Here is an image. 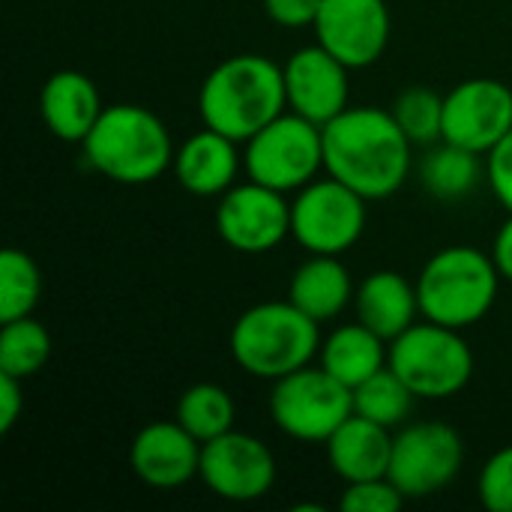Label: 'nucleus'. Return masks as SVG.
<instances>
[{
    "instance_id": "1",
    "label": "nucleus",
    "mask_w": 512,
    "mask_h": 512,
    "mask_svg": "<svg viewBox=\"0 0 512 512\" xmlns=\"http://www.w3.org/2000/svg\"><path fill=\"white\" fill-rule=\"evenodd\" d=\"M324 132V168L366 201L396 195L411 171V138L390 111L360 105L345 108Z\"/></svg>"
},
{
    "instance_id": "2",
    "label": "nucleus",
    "mask_w": 512,
    "mask_h": 512,
    "mask_svg": "<svg viewBox=\"0 0 512 512\" xmlns=\"http://www.w3.org/2000/svg\"><path fill=\"white\" fill-rule=\"evenodd\" d=\"M288 105L285 69L261 54L222 60L201 84L198 111L207 129L234 141H249Z\"/></svg>"
},
{
    "instance_id": "3",
    "label": "nucleus",
    "mask_w": 512,
    "mask_h": 512,
    "mask_svg": "<svg viewBox=\"0 0 512 512\" xmlns=\"http://www.w3.org/2000/svg\"><path fill=\"white\" fill-rule=\"evenodd\" d=\"M84 159L108 180L141 186L159 180L174 165L168 126L144 105H108L84 138Z\"/></svg>"
},
{
    "instance_id": "4",
    "label": "nucleus",
    "mask_w": 512,
    "mask_h": 512,
    "mask_svg": "<svg viewBox=\"0 0 512 512\" xmlns=\"http://www.w3.org/2000/svg\"><path fill=\"white\" fill-rule=\"evenodd\" d=\"M234 363L264 381H279L303 366L321 351L318 321L300 312L291 300L258 303L246 309L231 330Z\"/></svg>"
},
{
    "instance_id": "5",
    "label": "nucleus",
    "mask_w": 512,
    "mask_h": 512,
    "mask_svg": "<svg viewBox=\"0 0 512 512\" xmlns=\"http://www.w3.org/2000/svg\"><path fill=\"white\" fill-rule=\"evenodd\" d=\"M501 279L492 255H483L474 246H447L426 261L417 279L420 315L465 330L489 315Z\"/></svg>"
},
{
    "instance_id": "6",
    "label": "nucleus",
    "mask_w": 512,
    "mask_h": 512,
    "mask_svg": "<svg viewBox=\"0 0 512 512\" xmlns=\"http://www.w3.org/2000/svg\"><path fill=\"white\" fill-rule=\"evenodd\" d=\"M387 366L417 399H450L471 384L474 354L456 327L426 321L411 324L390 342Z\"/></svg>"
},
{
    "instance_id": "7",
    "label": "nucleus",
    "mask_w": 512,
    "mask_h": 512,
    "mask_svg": "<svg viewBox=\"0 0 512 512\" xmlns=\"http://www.w3.org/2000/svg\"><path fill=\"white\" fill-rule=\"evenodd\" d=\"M243 168L255 183L276 192H297L324 168V132L297 111H282L246 141Z\"/></svg>"
},
{
    "instance_id": "8",
    "label": "nucleus",
    "mask_w": 512,
    "mask_h": 512,
    "mask_svg": "<svg viewBox=\"0 0 512 512\" xmlns=\"http://www.w3.org/2000/svg\"><path fill=\"white\" fill-rule=\"evenodd\" d=\"M273 423L303 444H327V438L354 414V390L333 378L324 366H303L279 381L270 393Z\"/></svg>"
},
{
    "instance_id": "9",
    "label": "nucleus",
    "mask_w": 512,
    "mask_h": 512,
    "mask_svg": "<svg viewBox=\"0 0 512 512\" xmlns=\"http://www.w3.org/2000/svg\"><path fill=\"white\" fill-rule=\"evenodd\" d=\"M366 228V198L336 177L312 180L291 201V237L309 255H342Z\"/></svg>"
},
{
    "instance_id": "10",
    "label": "nucleus",
    "mask_w": 512,
    "mask_h": 512,
    "mask_svg": "<svg viewBox=\"0 0 512 512\" xmlns=\"http://www.w3.org/2000/svg\"><path fill=\"white\" fill-rule=\"evenodd\" d=\"M465 462L462 438L447 423H414L393 438L390 480L405 498H429L447 489Z\"/></svg>"
},
{
    "instance_id": "11",
    "label": "nucleus",
    "mask_w": 512,
    "mask_h": 512,
    "mask_svg": "<svg viewBox=\"0 0 512 512\" xmlns=\"http://www.w3.org/2000/svg\"><path fill=\"white\" fill-rule=\"evenodd\" d=\"M216 231L234 252H273L291 234V204L285 201V192H276L255 180L231 186L219 198Z\"/></svg>"
},
{
    "instance_id": "12",
    "label": "nucleus",
    "mask_w": 512,
    "mask_h": 512,
    "mask_svg": "<svg viewBox=\"0 0 512 512\" xmlns=\"http://www.w3.org/2000/svg\"><path fill=\"white\" fill-rule=\"evenodd\" d=\"M204 486L234 504H249L264 498L276 483V459L264 441L246 432H225L201 444Z\"/></svg>"
},
{
    "instance_id": "13",
    "label": "nucleus",
    "mask_w": 512,
    "mask_h": 512,
    "mask_svg": "<svg viewBox=\"0 0 512 512\" xmlns=\"http://www.w3.org/2000/svg\"><path fill=\"white\" fill-rule=\"evenodd\" d=\"M512 129V90L498 78H468L444 96V138L489 153Z\"/></svg>"
},
{
    "instance_id": "14",
    "label": "nucleus",
    "mask_w": 512,
    "mask_h": 512,
    "mask_svg": "<svg viewBox=\"0 0 512 512\" xmlns=\"http://www.w3.org/2000/svg\"><path fill=\"white\" fill-rule=\"evenodd\" d=\"M312 27L318 42L348 69H366L387 51L390 9L384 0H321Z\"/></svg>"
},
{
    "instance_id": "15",
    "label": "nucleus",
    "mask_w": 512,
    "mask_h": 512,
    "mask_svg": "<svg viewBox=\"0 0 512 512\" xmlns=\"http://www.w3.org/2000/svg\"><path fill=\"white\" fill-rule=\"evenodd\" d=\"M282 69L288 105L300 117L324 126L348 108V66L321 42L294 51Z\"/></svg>"
},
{
    "instance_id": "16",
    "label": "nucleus",
    "mask_w": 512,
    "mask_h": 512,
    "mask_svg": "<svg viewBox=\"0 0 512 512\" xmlns=\"http://www.w3.org/2000/svg\"><path fill=\"white\" fill-rule=\"evenodd\" d=\"M129 465L144 486L171 492L198 477L201 441L192 438L180 423H150L135 435Z\"/></svg>"
},
{
    "instance_id": "17",
    "label": "nucleus",
    "mask_w": 512,
    "mask_h": 512,
    "mask_svg": "<svg viewBox=\"0 0 512 512\" xmlns=\"http://www.w3.org/2000/svg\"><path fill=\"white\" fill-rule=\"evenodd\" d=\"M39 111L51 135L69 144H84L105 105L93 78L75 69H60L42 84Z\"/></svg>"
},
{
    "instance_id": "18",
    "label": "nucleus",
    "mask_w": 512,
    "mask_h": 512,
    "mask_svg": "<svg viewBox=\"0 0 512 512\" xmlns=\"http://www.w3.org/2000/svg\"><path fill=\"white\" fill-rule=\"evenodd\" d=\"M237 171H240L237 141L207 126L192 138H186L183 147L174 153L177 183L201 198L225 195L234 186Z\"/></svg>"
},
{
    "instance_id": "19",
    "label": "nucleus",
    "mask_w": 512,
    "mask_h": 512,
    "mask_svg": "<svg viewBox=\"0 0 512 512\" xmlns=\"http://www.w3.org/2000/svg\"><path fill=\"white\" fill-rule=\"evenodd\" d=\"M393 438L390 429L372 423L360 414H351L330 438H327V459L336 477L345 483L378 480L390 474Z\"/></svg>"
},
{
    "instance_id": "20",
    "label": "nucleus",
    "mask_w": 512,
    "mask_h": 512,
    "mask_svg": "<svg viewBox=\"0 0 512 512\" xmlns=\"http://www.w3.org/2000/svg\"><path fill=\"white\" fill-rule=\"evenodd\" d=\"M357 318L366 324L372 333H378L384 342H393L402 336L417 312H420V297L417 285H411L402 273L396 270H378L372 273L360 291H357Z\"/></svg>"
},
{
    "instance_id": "21",
    "label": "nucleus",
    "mask_w": 512,
    "mask_h": 512,
    "mask_svg": "<svg viewBox=\"0 0 512 512\" xmlns=\"http://www.w3.org/2000/svg\"><path fill=\"white\" fill-rule=\"evenodd\" d=\"M351 297L354 285L339 255H312L297 267L288 285V300L318 324L336 318L351 303Z\"/></svg>"
},
{
    "instance_id": "22",
    "label": "nucleus",
    "mask_w": 512,
    "mask_h": 512,
    "mask_svg": "<svg viewBox=\"0 0 512 512\" xmlns=\"http://www.w3.org/2000/svg\"><path fill=\"white\" fill-rule=\"evenodd\" d=\"M390 345L366 324H345L321 342V366L345 387H360L387 366Z\"/></svg>"
},
{
    "instance_id": "23",
    "label": "nucleus",
    "mask_w": 512,
    "mask_h": 512,
    "mask_svg": "<svg viewBox=\"0 0 512 512\" xmlns=\"http://www.w3.org/2000/svg\"><path fill=\"white\" fill-rule=\"evenodd\" d=\"M423 186L441 201L465 198L480 180V153L441 141L423 162Z\"/></svg>"
},
{
    "instance_id": "24",
    "label": "nucleus",
    "mask_w": 512,
    "mask_h": 512,
    "mask_svg": "<svg viewBox=\"0 0 512 512\" xmlns=\"http://www.w3.org/2000/svg\"><path fill=\"white\" fill-rule=\"evenodd\" d=\"M48 357H51V333L30 315L18 321H6L0 327V375L27 381L45 369Z\"/></svg>"
},
{
    "instance_id": "25",
    "label": "nucleus",
    "mask_w": 512,
    "mask_h": 512,
    "mask_svg": "<svg viewBox=\"0 0 512 512\" xmlns=\"http://www.w3.org/2000/svg\"><path fill=\"white\" fill-rule=\"evenodd\" d=\"M177 423L201 444L231 432L234 399L219 384H192L177 402Z\"/></svg>"
},
{
    "instance_id": "26",
    "label": "nucleus",
    "mask_w": 512,
    "mask_h": 512,
    "mask_svg": "<svg viewBox=\"0 0 512 512\" xmlns=\"http://www.w3.org/2000/svg\"><path fill=\"white\" fill-rule=\"evenodd\" d=\"M414 399L417 396L411 393V387L390 366H384L360 387H354V414L393 429L411 414Z\"/></svg>"
},
{
    "instance_id": "27",
    "label": "nucleus",
    "mask_w": 512,
    "mask_h": 512,
    "mask_svg": "<svg viewBox=\"0 0 512 512\" xmlns=\"http://www.w3.org/2000/svg\"><path fill=\"white\" fill-rule=\"evenodd\" d=\"M42 294V276L36 261L21 249H3L0 255V321L27 318Z\"/></svg>"
},
{
    "instance_id": "28",
    "label": "nucleus",
    "mask_w": 512,
    "mask_h": 512,
    "mask_svg": "<svg viewBox=\"0 0 512 512\" xmlns=\"http://www.w3.org/2000/svg\"><path fill=\"white\" fill-rule=\"evenodd\" d=\"M411 144H432L444 138V96L426 87H408L396 96L393 111Z\"/></svg>"
},
{
    "instance_id": "29",
    "label": "nucleus",
    "mask_w": 512,
    "mask_h": 512,
    "mask_svg": "<svg viewBox=\"0 0 512 512\" xmlns=\"http://www.w3.org/2000/svg\"><path fill=\"white\" fill-rule=\"evenodd\" d=\"M408 498L393 486L390 477L348 483L339 507L345 512H396Z\"/></svg>"
},
{
    "instance_id": "30",
    "label": "nucleus",
    "mask_w": 512,
    "mask_h": 512,
    "mask_svg": "<svg viewBox=\"0 0 512 512\" xmlns=\"http://www.w3.org/2000/svg\"><path fill=\"white\" fill-rule=\"evenodd\" d=\"M480 501L489 512H512V444L489 456L480 471Z\"/></svg>"
},
{
    "instance_id": "31",
    "label": "nucleus",
    "mask_w": 512,
    "mask_h": 512,
    "mask_svg": "<svg viewBox=\"0 0 512 512\" xmlns=\"http://www.w3.org/2000/svg\"><path fill=\"white\" fill-rule=\"evenodd\" d=\"M486 177L495 198L512 213V129L486 153Z\"/></svg>"
},
{
    "instance_id": "32",
    "label": "nucleus",
    "mask_w": 512,
    "mask_h": 512,
    "mask_svg": "<svg viewBox=\"0 0 512 512\" xmlns=\"http://www.w3.org/2000/svg\"><path fill=\"white\" fill-rule=\"evenodd\" d=\"M264 9L279 27H309L318 18L321 0H264Z\"/></svg>"
},
{
    "instance_id": "33",
    "label": "nucleus",
    "mask_w": 512,
    "mask_h": 512,
    "mask_svg": "<svg viewBox=\"0 0 512 512\" xmlns=\"http://www.w3.org/2000/svg\"><path fill=\"white\" fill-rule=\"evenodd\" d=\"M24 411L21 381L12 375H0V435H9Z\"/></svg>"
},
{
    "instance_id": "34",
    "label": "nucleus",
    "mask_w": 512,
    "mask_h": 512,
    "mask_svg": "<svg viewBox=\"0 0 512 512\" xmlns=\"http://www.w3.org/2000/svg\"><path fill=\"white\" fill-rule=\"evenodd\" d=\"M492 258L501 270V276L512 282V213L510 219L501 225V231L495 234V246H492Z\"/></svg>"
}]
</instances>
